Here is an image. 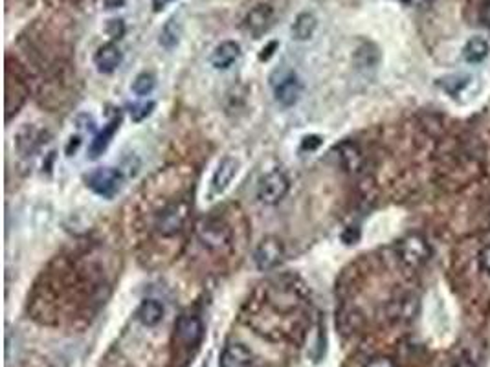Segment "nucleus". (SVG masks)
Wrapping results in <instances>:
<instances>
[{
    "mask_svg": "<svg viewBox=\"0 0 490 367\" xmlns=\"http://www.w3.org/2000/svg\"><path fill=\"white\" fill-rule=\"evenodd\" d=\"M272 81V89H274V98L281 107L288 108L297 103V99L302 96V81L296 76V72L283 68L274 72L270 77Z\"/></svg>",
    "mask_w": 490,
    "mask_h": 367,
    "instance_id": "nucleus-1",
    "label": "nucleus"
},
{
    "mask_svg": "<svg viewBox=\"0 0 490 367\" xmlns=\"http://www.w3.org/2000/svg\"><path fill=\"white\" fill-rule=\"evenodd\" d=\"M399 259L408 266V269H421L432 257V248L428 244L426 239L421 233H409L399 242Z\"/></svg>",
    "mask_w": 490,
    "mask_h": 367,
    "instance_id": "nucleus-2",
    "label": "nucleus"
},
{
    "mask_svg": "<svg viewBox=\"0 0 490 367\" xmlns=\"http://www.w3.org/2000/svg\"><path fill=\"white\" fill-rule=\"evenodd\" d=\"M288 188H290V182L283 171H270L265 176H261L257 184V198L265 206H275L287 197Z\"/></svg>",
    "mask_w": 490,
    "mask_h": 367,
    "instance_id": "nucleus-3",
    "label": "nucleus"
},
{
    "mask_svg": "<svg viewBox=\"0 0 490 367\" xmlns=\"http://www.w3.org/2000/svg\"><path fill=\"white\" fill-rule=\"evenodd\" d=\"M85 182L96 195L105 198L114 197L122 188V171L114 167H98L85 176Z\"/></svg>",
    "mask_w": 490,
    "mask_h": 367,
    "instance_id": "nucleus-4",
    "label": "nucleus"
},
{
    "mask_svg": "<svg viewBox=\"0 0 490 367\" xmlns=\"http://www.w3.org/2000/svg\"><path fill=\"white\" fill-rule=\"evenodd\" d=\"M285 256H287V252H285V244L281 242V239L268 235L257 244L256 252H253V261L261 272H270L283 263Z\"/></svg>",
    "mask_w": 490,
    "mask_h": 367,
    "instance_id": "nucleus-5",
    "label": "nucleus"
},
{
    "mask_svg": "<svg viewBox=\"0 0 490 367\" xmlns=\"http://www.w3.org/2000/svg\"><path fill=\"white\" fill-rule=\"evenodd\" d=\"M274 23V9L266 4H259L252 8L244 17V30H246L253 39L265 35Z\"/></svg>",
    "mask_w": 490,
    "mask_h": 367,
    "instance_id": "nucleus-6",
    "label": "nucleus"
},
{
    "mask_svg": "<svg viewBox=\"0 0 490 367\" xmlns=\"http://www.w3.org/2000/svg\"><path fill=\"white\" fill-rule=\"evenodd\" d=\"M198 239L204 247L219 250L229 242V228L219 219H207L198 228Z\"/></svg>",
    "mask_w": 490,
    "mask_h": 367,
    "instance_id": "nucleus-7",
    "label": "nucleus"
},
{
    "mask_svg": "<svg viewBox=\"0 0 490 367\" xmlns=\"http://www.w3.org/2000/svg\"><path fill=\"white\" fill-rule=\"evenodd\" d=\"M176 338H178L186 347H197L204 338V325L198 316H191V314H184L180 316L178 322L175 325Z\"/></svg>",
    "mask_w": 490,
    "mask_h": 367,
    "instance_id": "nucleus-8",
    "label": "nucleus"
},
{
    "mask_svg": "<svg viewBox=\"0 0 490 367\" xmlns=\"http://www.w3.org/2000/svg\"><path fill=\"white\" fill-rule=\"evenodd\" d=\"M186 213H188V210H186L184 206L173 204V206H169L158 215L156 230L162 233V235H173V233H176L184 226Z\"/></svg>",
    "mask_w": 490,
    "mask_h": 367,
    "instance_id": "nucleus-9",
    "label": "nucleus"
},
{
    "mask_svg": "<svg viewBox=\"0 0 490 367\" xmlns=\"http://www.w3.org/2000/svg\"><path fill=\"white\" fill-rule=\"evenodd\" d=\"M437 85L441 86L450 98L459 101L461 96L470 94L474 85V77L468 76V74H450V76H445L437 81Z\"/></svg>",
    "mask_w": 490,
    "mask_h": 367,
    "instance_id": "nucleus-10",
    "label": "nucleus"
},
{
    "mask_svg": "<svg viewBox=\"0 0 490 367\" xmlns=\"http://www.w3.org/2000/svg\"><path fill=\"white\" fill-rule=\"evenodd\" d=\"M122 50L118 48V45H114V43H107V45L99 46L94 55V63L101 74H113L122 64Z\"/></svg>",
    "mask_w": 490,
    "mask_h": 367,
    "instance_id": "nucleus-11",
    "label": "nucleus"
},
{
    "mask_svg": "<svg viewBox=\"0 0 490 367\" xmlns=\"http://www.w3.org/2000/svg\"><path fill=\"white\" fill-rule=\"evenodd\" d=\"M239 171V160L234 157H226L224 160H221V164L217 166L215 173L212 176V189L213 193H222L228 189V186L232 184V180L235 179Z\"/></svg>",
    "mask_w": 490,
    "mask_h": 367,
    "instance_id": "nucleus-12",
    "label": "nucleus"
},
{
    "mask_svg": "<svg viewBox=\"0 0 490 367\" xmlns=\"http://www.w3.org/2000/svg\"><path fill=\"white\" fill-rule=\"evenodd\" d=\"M241 55V46L235 40H222L221 45H217L212 54V64L217 70H226L235 63Z\"/></svg>",
    "mask_w": 490,
    "mask_h": 367,
    "instance_id": "nucleus-13",
    "label": "nucleus"
},
{
    "mask_svg": "<svg viewBox=\"0 0 490 367\" xmlns=\"http://www.w3.org/2000/svg\"><path fill=\"white\" fill-rule=\"evenodd\" d=\"M252 351L243 344H229L222 353L221 367H250L252 366Z\"/></svg>",
    "mask_w": 490,
    "mask_h": 367,
    "instance_id": "nucleus-14",
    "label": "nucleus"
},
{
    "mask_svg": "<svg viewBox=\"0 0 490 367\" xmlns=\"http://www.w3.org/2000/svg\"><path fill=\"white\" fill-rule=\"evenodd\" d=\"M316 28H318V18H316V15L311 13V11H303V13H300L294 18V24L292 28H290L292 39L300 40V43L309 40L314 35Z\"/></svg>",
    "mask_w": 490,
    "mask_h": 367,
    "instance_id": "nucleus-15",
    "label": "nucleus"
},
{
    "mask_svg": "<svg viewBox=\"0 0 490 367\" xmlns=\"http://www.w3.org/2000/svg\"><path fill=\"white\" fill-rule=\"evenodd\" d=\"M490 54L489 40L483 37H472L467 40V45L463 48V59L470 64H477L485 61Z\"/></svg>",
    "mask_w": 490,
    "mask_h": 367,
    "instance_id": "nucleus-16",
    "label": "nucleus"
},
{
    "mask_svg": "<svg viewBox=\"0 0 490 367\" xmlns=\"http://www.w3.org/2000/svg\"><path fill=\"white\" fill-rule=\"evenodd\" d=\"M138 320L145 327H156L164 320V305L158 300H145L139 305Z\"/></svg>",
    "mask_w": 490,
    "mask_h": 367,
    "instance_id": "nucleus-17",
    "label": "nucleus"
},
{
    "mask_svg": "<svg viewBox=\"0 0 490 367\" xmlns=\"http://www.w3.org/2000/svg\"><path fill=\"white\" fill-rule=\"evenodd\" d=\"M118 127H120V116H118L116 120L110 121V123H108V125L105 127V129L101 130L94 140H92V144H90V149H89L90 158H99L101 154H103V151L108 147V144H110V140H113Z\"/></svg>",
    "mask_w": 490,
    "mask_h": 367,
    "instance_id": "nucleus-18",
    "label": "nucleus"
},
{
    "mask_svg": "<svg viewBox=\"0 0 490 367\" xmlns=\"http://www.w3.org/2000/svg\"><path fill=\"white\" fill-rule=\"evenodd\" d=\"M178 40H180V24L175 23V18H171V21H167V23L164 24L162 32H160V45H162L164 48L171 50L178 45Z\"/></svg>",
    "mask_w": 490,
    "mask_h": 367,
    "instance_id": "nucleus-19",
    "label": "nucleus"
},
{
    "mask_svg": "<svg viewBox=\"0 0 490 367\" xmlns=\"http://www.w3.org/2000/svg\"><path fill=\"white\" fill-rule=\"evenodd\" d=\"M154 86H156V79H154L153 74L142 72L135 77L131 90L136 96H149L154 90Z\"/></svg>",
    "mask_w": 490,
    "mask_h": 367,
    "instance_id": "nucleus-20",
    "label": "nucleus"
},
{
    "mask_svg": "<svg viewBox=\"0 0 490 367\" xmlns=\"http://www.w3.org/2000/svg\"><path fill=\"white\" fill-rule=\"evenodd\" d=\"M154 108V101H145V103H135L131 107V118L132 121H144L145 118L151 116V112Z\"/></svg>",
    "mask_w": 490,
    "mask_h": 367,
    "instance_id": "nucleus-21",
    "label": "nucleus"
},
{
    "mask_svg": "<svg viewBox=\"0 0 490 367\" xmlns=\"http://www.w3.org/2000/svg\"><path fill=\"white\" fill-rule=\"evenodd\" d=\"M347 147H349V151H343L342 158L343 162H346V166L349 167V169H356V167L360 166V151L356 149V145L353 144H347Z\"/></svg>",
    "mask_w": 490,
    "mask_h": 367,
    "instance_id": "nucleus-22",
    "label": "nucleus"
},
{
    "mask_svg": "<svg viewBox=\"0 0 490 367\" xmlns=\"http://www.w3.org/2000/svg\"><path fill=\"white\" fill-rule=\"evenodd\" d=\"M105 32L113 37V39H122L123 33H125V24H123L122 18H113L105 26Z\"/></svg>",
    "mask_w": 490,
    "mask_h": 367,
    "instance_id": "nucleus-23",
    "label": "nucleus"
},
{
    "mask_svg": "<svg viewBox=\"0 0 490 367\" xmlns=\"http://www.w3.org/2000/svg\"><path fill=\"white\" fill-rule=\"evenodd\" d=\"M319 145H321V138H319V136H316V135L303 136V140H302L303 151H314V149H318Z\"/></svg>",
    "mask_w": 490,
    "mask_h": 367,
    "instance_id": "nucleus-24",
    "label": "nucleus"
},
{
    "mask_svg": "<svg viewBox=\"0 0 490 367\" xmlns=\"http://www.w3.org/2000/svg\"><path fill=\"white\" fill-rule=\"evenodd\" d=\"M479 23L490 30V0H483L479 6Z\"/></svg>",
    "mask_w": 490,
    "mask_h": 367,
    "instance_id": "nucleus-25",
    "label": "nucleus"
},
{
    "mask_svg": "<svg viewBox=\"0 0 490 367\" xmlns=\"http://www.w3.org/2000/svg\"><path fill=\"white\" fill-rule=\"evenodd\" d=\"M479 266H482L483 272L490 276V247H485L479 252Z\"/></svg>",
    "mask_w": 490,
    "mask_h": 367,
    "instance_id": "nucleus-26",
    "label": "nucleus"
},
{
    "mask_svg": "<svg viewBox=\"0 0 490 367\" xmlns=\"http://www.w3.org/2000/svg\"><path fill=\"white\" fill-rule=\"evenodd\" d=\"M365 367H397L395 362L389 358H375L368 363Z\"/></svg>",
    "mask_w": 490,
    "mask_h": 367,
    "instance_id": "nucleus-27",
    "label": "nucleus"
},
{
    "mask_svg": "<svg viewBox=\"0 0 490 367\" xmlns=\"http://www.w3.org/2000/svg\"><path fill=\"white\" fill-rule=\"evenodd\" d=\"M452 367H476V362L472 358H468V356H461V358L455 360Z\"/></svg>",
    "mask_w": 490,
    "mask_h": 367,
    "instance_id": "nucleus-28",
    "label": "nucleus"
},
{
    "mask_svg": "<svg viewBox=\"0 0 490 367\" xmlns=\"http://www.w3.org/2000/svg\"><path fill=\"white\" fill-rule=\"evenodd\" d=\"M169 2H173V0H153L154 11H160V9H164L166 8V4H169Z\"/></svg>",
    "mask_w": 490,
    "mask_h": 367,
    "instance_id": "nucleus-29",
    "label": "nucleus"
},
{
    "mask_svg": "<svg viewBox=\"0 0 490 367\" xmlns=\"http://www.w3.org/2000/svg\"><path fill=\"white\" fill-rule=\"evenodd\" d=\"M275 46H278V43H270V45H268V48H266V50H263V52H266V54H263L261 57H259V59H261V61H263V59H268L270 55L274 54V52H272V50H275Z\"/></svg>",
    "mask_w": 490,
    "mask_h": 367,
    "instance_id": "nucleus-30",
    "label": "nucleus"
}]
</instances>
